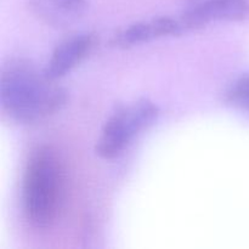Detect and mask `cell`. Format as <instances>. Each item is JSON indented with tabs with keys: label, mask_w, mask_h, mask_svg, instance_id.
Returning <instances> with one entry per match:
<instances>
[{
	"label": "cell",
	"mask_w": 249,
	"mask_h": 249,
	"mask_svg": "<svg viewBox=\"0 0 249 249\" xmlns=\"http://www.w3.org/2000/svg\"><path fill=\"white\" fill-rule=\"evenodd\" d=\"M67 92L29 61L10 60L0 75V105L4 116L19 124L40 122L60 111Z\"/></svg>",
	"instance_id": "1"
},
{
	"label": "cell",
	"mask_w": 249,
	"mask_h": 249,
	"mask_svg": "<svg viewBox=\"0 0 249 249\" xmlns=\"http://www.w3.org/2000/svg\"><path fill=\"white\" fill-rule=\"evenodd\" d=\"M65 174L57 153L49 146L32 151L22 178L24 218L34 229L44 230L57 219L63 202Z\"/></svg>",
	"instance_id": "2"
},
{
	"label": "cell",
	"mask_w": 249,
	"mask_h": 249,
	"mask_svg": "<svg viewBox=\"0 0 249 249\" xmlns=\"http://www.w3.org/2000/svg\"><path fill=\"white\" fill-rule=\"evenodd\" d=\"M160 108L148 99L122 106L104 124L95 151L104 160L118 158L143 130L155 124Z\"/></svg>",
	"instance_id": "3"
},
{
	"label": "cell",
	"mask_w": 249,
	"mask_h": 249,
	"mask_svg": "<svg viewBox=\"0 0 249 249\" xmlns=\"http://www.w3.org/2000/svg\"><path fill=\"white\" fill-rule=\"evenodd\" d=\"M249 15L248 0H206L180 18L182 29H197L216 21H242Z\"/></svg>",
	"instance_id": "4"
},
{
	"label": "cell",
	"mask_w": 249,
	"mask_h": 249,
	"mask_svg": "<svg viewBox=\"0 0 249 249\" xmlns=\"http://www.w3.org/2000/svg\"><path fill=\"white\" fill-rule=\"evenodd\" d=\"M96 45V36L91 33L77 34L66 39L53 50L48 65L44 68L46 77L57 82L74 70L90 55Z\"/></svg>",
	"instance_id": "5"
},
{
	"label": "cell",
	"mask_w": 249,
	"mask_h": 249,
	"mask_svg": "<svg viewBox=\"0 0 249 249\" xmlns=\"http://www.w3.org/2000/svg\"><path fill=\"white\" fill-rule=\"evenodd\" d=\"M184 32L180 21L170 17H158L151 21L136 22L116 33L112 38V46L118 49H129L153 39L177 36Z\"/></svg>",
	"instance_id": "6"
},
{
	"label": "cell",
	"mask_w": 249,
	"mask_h": 249,
	"mask_svg": "<svg viewBox=\"0 0 249 249\" xmlns=\"http://www.w3.org/2000/svg\"><path fill=\"white\" fill-rule=\"evenodd\" d=\"M31 4L39 17L58 26L78 18L88 9L87 0H31Z\"/></svg>",
	"instance_id": "7"
},
{
	"label": "cell",
	"mask_w": 249,
	"mask_h": 249,
	"mask_svg": "<svg viewBox=\"0 0 249 249\" xmlns=\"http://www.w3.org/2000/svg\"><path fill=\"white\" fill-rule=\"evenodd\" d=\"M225 100L232 106L249 112V74L238 78L230 85L226 90Z\"/></svg>",
	"instance_id": "8"
}]
</instances>
